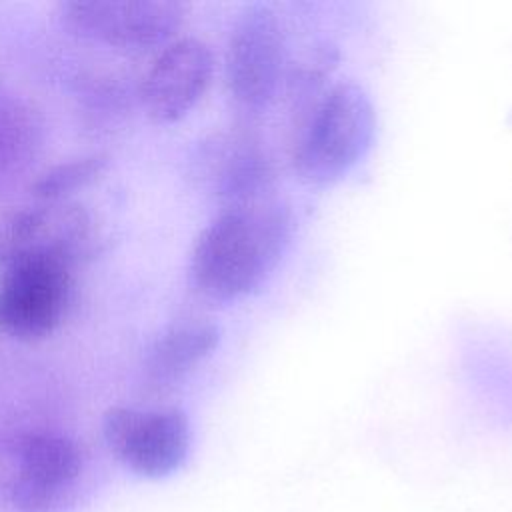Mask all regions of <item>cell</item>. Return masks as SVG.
Here are the masks:
<instances>
[{"label":"cell","instance_id":"1","mask_svg":"<svg viewBox=\"0 0 512 512\" xmlns=\"http://www.w3.org/2000/svg\"><path fill=\"white\" fill-rule=\"evenodd\" d=\"M294 228L290 206L274 196L224 208L194 242L190 256L194 288L214 302L250 296L276 270Z\"/></svg>","mask_w":512,"mask_h":512},{"label":"cell","instance_id":"2","mask_svg":"<svg viewBox=\"0 0 512 512\" xmlns=\"http://www.w3.org/2000/svg\"><path fill=\"white\" fill-rule=\"evenodd\" d=\"M376 108L368 92L350 80L328 86L312 104L292 146L300 180L328 186L352 172L376 136Z\"/></svg>","mask_w":512,"mask_h":512},{"label":"cell","instance_id":"3","mask_svg":"<svg viewBox=\"0 0 512 512\" xmlns=\"http://www.w3.org/2000/svg\"><path fill=\"white\" fill-rule=\"evenodd\" d=\"M286 72L282 22L268 4L246 6L230 32L224 80L232 102L246 114L268 108Z\"/></svg>","mask_w":512,"mask_h":512},{"label":"cell","instance_id":"4","mask_svg":"<svg viewBox=\"0 0 512 512\" xmlns=\"http://www.w3.org/2000/svg\"><path fill=\"white\" fill-rule=\"evenodd\" d=\"M16 468L4 492L16 512H66L82 474L78 444L60 432H26L14 442Z\"/></svg>","mask_w":512,"mask_h":512},{"label":"cell","instance_id":"5","mask_svg":"<svg viewBox=\"0 0 512 512\" xmlns=\"http://www.w3.org/2000/svg\"><path fill=\"white\" fill-rule=\"evenodd\" d=\"M102 434L110 452L142 478L174 474L186 462L192 442L188 416L178 408L114 406L102 418Z\"/></svg>","mask_w":512,"mask_h":512},{"label":"cell","instance_id":"6","mask_svg":"<svg viewBox=\"0 0 512 512\" xmlns=\"http://www.w3.org/2000/svg\"><path fill=\"white\" fill-rule=\"evenodd\" d=\"M96 230L92 216L76 204L46 202L22 208L0 222V264L54 260L72 266L92 252Z\"/></svg>","mask_w":512,"mask_h":512},{"label":"cell","instance_id":"7","mask_svg":"<svg viewBox=\"0 0 512 512\" xmlns=\"http://www.w3.org/2000/svg\"><path fill=\"white\" fill-rule=\"evenodd\" d=\"M60 8L74 32L122 50L166 44L186 16V6L174 0H72Z\"/></svg>","mask_w":512,"mask_h":512},{"label":"cell","instance_id":"8","mask_svg":"<svg viewBox=\"0 0 512 512\" xmlns=\"http://www.w3.org/2000/svg\"><path fill=\"white\" fill-rule=\"evenodd\" d=\"M70 268L54 260L6 266L0 282V330L20 340L50 334L62 322L70 302Z\"/></svg>","mask_w":512,"mask_h":512},{"label":"cell","instance_id":"9","mask_svg":"<svg viewBox=\"0 0 512 512\" xmlns=\"http://www.w3.org/2000/svg\"><path fill=\"white\" fill-rule=\"evenodd\" d=\"M214 74V56L198 38H180L162 48L142 78L140 98L158 124L182 120L206 94Z\"/></svg>","mask_w":512,"mask_h":512},{"label":"cell","instance_id":"10","mask_svg":"<svg viewBox=\"0 0 512 512\" xmlns=\"http://www.w3.org/2000/svg\"><path fill=\"white\" fill-rule=\"evenodd\" d=\"M206 178L212 192L228 206L250 204L270 196L274 170L270 158L252 140L214 142L206 154Z\"/></svg>","mask_w":512,"mask_h":512},{"label":"cell","instance_id":"11","mask_svg":"<svg viewBox=\"0 0 512 512\" xmlns=\"http://www.w3.org/2000/svg\"><path fill=\"white\" fill-rule=\"evenodd\" d=\"M222 338L218 324L186 318L168 326L148 348L144 374L154 386H172L214 354Z\"/></svg>","mask_w":512,"mask_h":512},{"label":"cell","instance_id":"12","mask_svg":"<svg viewBox=\"0 0 512 512\" xmlns=\"http://www.w3.org/2000/svg\"><path fill=\"white\" fill-rule=\"evenodd\" d=\"M40 126L22 104L0 98V182L18 174L34 156Z\"/></svg>","mask_w":512,"mask_h":512},{"label":"cell","instance_id":"13","mask_svg":"<svg viewBox=\"0 0 512 512\" xmlns=\"http://www.w3.org/2000/svg\"><path fill=\"white\" fill-rule=\"evenodd\" d=\"M106 168L108 156L104 154H90L70 162H62L46 170L34 182L32 192L44 202H62V198H66L68 194L96 182L106 172Z\"/></svg>","mask_w":512,"mask_h":512}]
</instances>
